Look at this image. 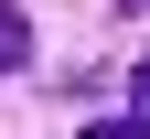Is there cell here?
<instances>
[{"mask_svg":"<svg viewBox=\"0 0 150 139\" xmlns=\"http://www.w3.org/2000/svg\"><path fill=\"white\" fill-rule=\"evenodd\" d=\"M22 54H32V22H22V11H11V0H0V75L22 64Z\"/></svg>","mask_w":150,"mask_h":139,"instance_id":"cell-1","label":"cell"},{"mask_svg":"<svg viewBox=\"0 0 150 139\" xmlns=\"http://www.w3.org/2000/svg\"><path fill=\"white\" fill-rule=\"evenodd\" d=\"M97 139H150V118H97Z\"/></svg>","mask_w":150,"mask_h":139,"instance_id":"cell-2","label":"cell"}]
</instances>
